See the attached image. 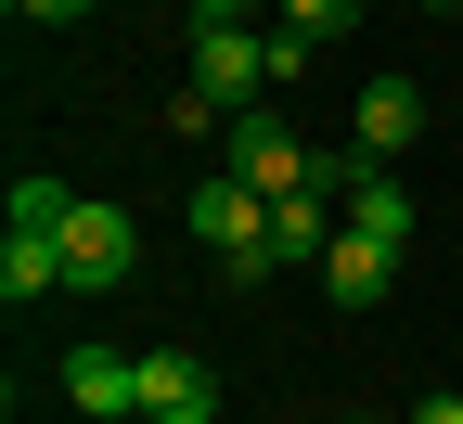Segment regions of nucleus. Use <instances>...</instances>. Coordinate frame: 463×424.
<instances>
[{
    "label": "nucleus",
    "mask_w": 463,
    "mask_h": 424,
    "mask_svg": "<svg viewBox=\"0 0 463 424\" xmlns=\"http://www.w3.org/2000/svg\"><path fill=\"white\" fill-rule=\"evenodd\" d=\"M194 245H206L232 283L283 270V258H270V193H258V180H232V167H219V180H194Z\"/></svg>",
    "instance_id": "1"
},
{
    "label": "nucleus",
    "mask_w": 463,
    "mask_h": 424,
    "mask_svg": "<svg viewBox=\"0 0 463 424\" xmlns=\"http://www.w3.org/2000/svg\"><path fill=\"white\" fill-rule=\"evenodd\" d=\"M270 78H283V65H270V39H258V26H194V90H206L219 116H258Z\"/></svg>",
    "instance_id": "2"
},
{
    "label": "nucleus",
    "mask_w": 463,
    "mask_h": 424,
    "mask_svg": "<svg viewBox=\"0 0 463 424\" xmlns=\"http://www.w3.org/2000/svg\"><path fill=\"white\" fill-rule=\"evenodd\" d=\"M129 270H142L129 206H90V193H78V219H65V296H116Z\"/></svg>",
    "instance_id": "3"
},
{
    "label": "nucleus",
    "mask_w": 463,
    "mask_h": 424,
    "mask_svg": "<svg viewBox=\"0 0 463 424\" xmlns=\"http://www.w3.org/2000/svg\"><path fill=\"white\" fill-rule=\"evenodd\" d=\"M232 180H258V193L283 206V193H309V180H322V155L283 129V116H232Z\"/></svg>",
    "instance_id": "4"
},
{
    "label": "nucleus",
    "mask_w": 463,
    "mask_h": 424,
    "mask_svg": "<svg viewBox=\"0 0 463 424\" xmlns=\"http://www.w3.org/2000/svg\"><path fill=\"white\" fill-rule=\"evenodd\" d=\"M142 424H219V373L194 347H142Z\"/></svg>",
    "instance_id": "5"
},
{
    "label": "nucleus",
    "mask_w": 463,
    "mask_h": 424,
    "mask_svg": "<svg viewBox=\"0 0 463 424\" xmlns=\"http://www.w3.org/2000/svg\"><path fill=\"white\" fill-rule=\"evenodd\" d=\"M65 399L90 424H142V360L129 347H65Z\"/></svg>",
    "instance_id": "6"
},
{
    "label": "nucleus",
    "mask_w": 463,
    "mask_h": 424,
    "mask_svg": "<svg viewBox=\"0 0 463 424\" xmlns=\"http://www.w3.org/2000/svg\"><path fill=\"white\" fill-rule=\"evenodd\" d=\"M347 129H361V155H373V167H399V155L425 142V90H412V78H373L361 103H347Z\"/></svg>",
    "instance_id": "7"
},
{
    "label": "nucleus",
    "mask_w": 463,
    "mask_h": 424,
    "mask_svg": "<svg viewBox=\"0 0 463 424\" xmlns=\"http://www.w3.org/2000/svg\"><path fill=\"white\" fill-rule=\"evenodd\" d=\"M335 231H347V206L309 180V193H283V206H270V258H283V270H322V258H335Z\"/></svg>",
    "instance_id": "8"
},
{
    "label": "nucleus",
    "mask_w": 463,
    "mask_h": 424,
    "mask_svg": "<svg viewBox=\"0 0 463 424\" xmlns=\"http://www.w3.org/2000/svg\"><path fill=\"white\" fill-rule=\"evenodd\" d=\"M347 26H361V0H283V26H270V65L297 78L309 52H322V39H347Z\"/></svg>",
    "instance_id": "9"
},
{
    "label": "nucleus",
    "mask_w": 463,
    "mask_h": 424,
    "mask_svg": "<svg viewBox=\"0 0 463 424\" xmlns=\"http://www.w3.org/2000/svg\"><path fill=\"white\" fill-rule=\"evenodd\" d=\"M0 296H14V309L65 296V231H14V245H0Z\"/></svg>",
    "instance_id": "10"
},
{
    "label": "nucleus",
    "mask_w": 463,
    "mask_h": 424,
    "mask_svg": "<svg viewBox=\"0 0 463 424\" xmlns=\"http://www.w3.org/2000/svg\"><path fill=\"white\" fill-rule=\"evenodd\" d=\"M386 283H399V258H386V245H361V231H335V258H322V296H335V309H373Z\"/></svg>",
    "instance_id": "11"
},
{
    "label": "nucleus",
    "mask_w": 463,
    "mask_h": 424,
    "mask_svg": "<svg viewBox=\"0 0 463 424\" xmlns=\"http://www.w3.org/2000/svg\"><path fill=\"white\" fill-rule=\"evenodd\" d=\"M65 219H78V193H65L52 167H26V180H14V231H65Z\"/></svg>",
    "instance_id": "12"
},
{
    "label": "nucleus",
    "mask_w": 463,
    "mask_h": 424,
    "mask_svg": "<svg viewBox=\"0 0 463 424\" xmlns=\"http://www.w3.org/2000/svg\"><path fill=\"white\" fill-rule=\"evenodd\" d=\"M14 14H26V26H78L90 0H14Z\"/></svg>",
    "instance_id": "13"
},
{
    "label": "nucleus",
    "mask_w": 463,
    "mask_h": 424,
    "mask_svg": "<svg viewBox=\"0 0 463 424\" xmlns=\"http://www.w3.org/2000/svg\"><path fill=\"white\" fill-rule=\"evenodd\" d=\"M194 14H206V26H232V14H258V0H194Z\"/></svg>",
    "instance_id": "14"
},
{
    "label": "nucleus",
    "mask_w": 463,
    "mask_h": 424,
    "mask_svg": "<svg viewBox=\"0 0 463 424\" xmlns=\"http://www.w3.org/2000/svg\"><path fill=\"white\" fill-rule=\"evenodd\" d=\"M412 424H463V399H425V411H412Z\"/></svg>",
    "instance_id": "15"
},
{
    "label": "nucleus",
    "mask_w": 463,
    "mask_h": 424,
    "mask_svg": "<svg viewBox=\"0 0 463 424\" xmlns=\"http://www.w3.org/2000/svg\"><path fill=\"white\" fill-rule=\"evenodd\" d=\"M438 14H463V0H438Z\"/></svg>",
    "instance_id": "16"
}]
</instances>
